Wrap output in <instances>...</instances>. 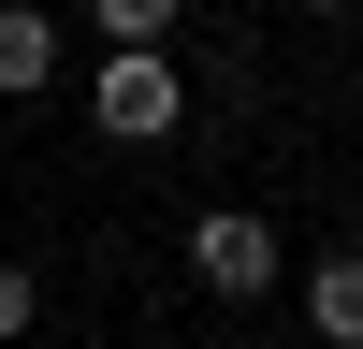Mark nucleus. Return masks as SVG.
<instances>
[{
  "label": "nucleus",
  "mask_w": 363,
  "mask_h": 349,
  "mask_svg": "<svg viewBox=\"0 0 363 349\" xmlns=\"http://www.w3.org/2000/svg\"><path fill=\"white\" fill-rule=\"evenodd\" d=\"M87 29H102V44H160L174 0H87Z\"/></svg>",
  "instance_id": "5"
},
{
  "label": "nucleus",
  "mask_w": 363,
  "mask_h": 349,
  "mask_svg": "<svg viewBox=\"0 0 363 349\" xmlns=\"http://www.w3.org/2000/svg\"><path fill=\"white\" fill-rule=\"evenodd\" d=\"M87 116H102L116 145H160L174 116H189V87H174L160 44H102V73H87Z\"/></svg>",
  "instance_id": "1"
},
{
  "label": "nucleus",
  "mask_w": 363,
  "mask_h": 349,
  "mask_svg": "<svg viewBox=\"0 0 363 349\" xmlns=\"http://www.w3.org/2000/svg\"><path fill=\"white\" fill-rule=\"evenodd\" d=\"M306 320H320V349H363V248H335L306 277Z\"/></svg>",
  "instance_id": "4"
},
{
  "label": "nucleus",
  "mask_w": 363,
  "mask_h": 349,
  "mask_svg": "<svg viewBox=\"0 0 363 349\" xmlns=\"http://www.w3.org/2000/svg\"><path fill=\"white\" fill-rule=\"evenodd\" d=\"M189 277L218 291V306H262V291H277V233H262L247 204H203L189 218Z\"/></svg>",
  "instance_id": "2"
},
{
  "label": "nucleus",
  "mask_w": 363,
  "mask_h": 349,
  "mask_svg": "<svg viewBox=\"0 0 363 349\" xmlns=\"http://www.w3.org/2000/svg\"><path fill=\"white\" fill-rule=\"evenodd\" d=\"M29 306H44V291H29V262H0V349L29 335Z\"/></svg>",
  "instance_id": "6"
},
{
  "label": "nucleus",
  "mask_w": 363,
  "mask_h": 349,
  "mask_svg": "<svg viewBox=\"0 0 363 349\" xmlns=\"http://www.w3.org/2000/svg\"><path fill=\"white\" fill-rule=\"evenodd\" d=\"M29 87H58V15L0 0V102H29Z\"/></svg>",
  "instance_id": "3"
},
{
  "label": "nucleus",
  "mask_w": 363,
  "mask_h": 349,
  "mask_svg": "<svg viewBox=\"0 0 363 349\" xmlns=\"http://www.w3.org/2000/svg\"><path fill=\"white\" fill-rule=\"evenodd\" d=\"M306 15H349V0H306Z\"/></svg>",
  "instance_id": "7"
}]
</instances>
